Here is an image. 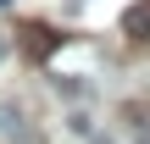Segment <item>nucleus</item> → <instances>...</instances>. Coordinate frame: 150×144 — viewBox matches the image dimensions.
<instances>
[{
	"mask_svg": "<svg viewBox=\"0 0 150 144\" xmlns=\"http://www.w3.org/2000/svg\"><path fill=\"white\" fill-rule=\"evenodd\" d=\"M0 139H6V144H39L33 122H28V111H17L11 100H0Z\"/></svg>",
	"mask_w": 150,
	"mask_h": 144,
	"instance_id": "1",
	"label": "nucleus"
},
{
	"mask_svg": "<svg viewBox=\"0 0 150 144\" xmlns=\"http://www.w3.org/2000/svg\"><path fill=\"white\" fill-rule=\"evenodd\" d=\"M56 39H61V33H50L45 22H28V28H22V50H28V55H50Z\"/></svg>",
	"mask_w": 150,
	"mask_h": 144,
	"instance_id": "2",
	"label": "nucleus"
},
{
	"mask_svg": "<svg viewBox=\"0 0 150 144\" xmlns=\"http://www.w3.org/2000/svg\"><path fill=\"white\" fill-rule=\"evenodd\" d=\"M122 33L128 39H150V0H134L122 11Z\"/></svg>",
	"mask_w": 150,
	"mask_h": 144,
	"instance_id": "3",
	"label": "nucleus"
},
{
	"mask_svg": "<svg viewBox=\"0 0 150 144\" xmlns=\"http://www.w3.org/2000/svg\"><path fill=\"white\" fill-rule=\"evenodd\" d=\"M134 133H139V144H150V117H139V122H134Z\"/></svg>",
	"mask_w": 150,
	"mask_h": 144,
	"instance_id": "4",
	"label": "nucleus"
},
{
	"mask_svg": "<svg viewBox=\"0 0 150 144\" xmlns=\"http://www.w3.org/2000/svg\"><path fill=\"white\" fill-rule=\"evenodd\" d=\"M6 6H11V0H0V11H6Z\"/></svg>",
	"mask_w": 150,
	"mask_h": 144,
	"instance_id": "5",
	"label": "nucleus"
}]
</instances>
